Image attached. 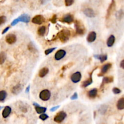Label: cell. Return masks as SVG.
<instances>
[{
  "label": "cell",
  "instance_id": "1",
  "mask_svg": "<svg viewBox=\"0 0 124 124\" xmlns=\"http://www.w3.org/2000/svg\"><path fill=\"white\" fill-rule=\"evenodd\" d=\"M70 36V31L67 29H63L60 32L58 33L57 37L59 38L62 42H66L69 39Z\"/></svg>",
  "mask_w": 124,
  "mask_h": 124
},
{
  "label": "cell",
  "instance_id": "2",
  "mask_svg": "<svg viewBox=\"0 0 124 124\" xmlns=\"http://www.w3.org/2000/svg\"><path fill=\"white\" fill-rule=\"evenodd\" d=\"M30 17L28 15L23 14L22 15L20 16H19L18 18L13 20V21L12 22V23H11V26H14L16 25L18 22H25V23H28V22L30 21Z\"/></svg>",
  "mask_w": 124,
  "mask_h": 124
},
{
  "label": "cell",
  "instance_id": "3",
  "mask_svg": "<svg viewBox=\"0 0 124 124\" xmlns=\"http://www.w3.org/2000/svg\"><path fill=\"white\" fill-rule=\"evenodd\" d=\"M75 29H76V33L79 35H84L85 31V28L84 27V25L81 23L79 21H76L75 22Z\"/></svg>",
  "mask_w": 124,
  "mask_h": 124
},
{
  "label": "cell",
  "instance_id": "4",
  "mask_svg": "<svg viewBox=\"0 0 124 124\" xmlns=\"http://www.w3.org/2000/svg\"><path fill=\"white\" fill-rule=\"evenodd\" d=\"M50 96H51V93L49 90L47 89L43 90L39 93V98L43 101H48L50 98Z\"/></svg>",
  "mask_w": 124,
  "mask_h": 124
},
{
  "label": "cell",
  "instance_id": "5",
  "mask_svg": "<svg viewBox=\"0 0 124 124\" xmlns=\"http://www.w3.org/2000/svg\"><path fill=\"white\" fill-rule=\"evenodd\" d=\"M67 117V114L64 111L57 113L54 118V121L57 123H61Z\"/></svg>",
  "mask_w": 124,
  "mask_h": 124
},
{
  "label": "cell",
  "instance_id": "6",
  "mask_svg": "<svg viewBox=\"0 0 124 124\" xmlns=\"http://www.w3.org/2000/svg\"><path fill=\"white\" fill-rule=\"evenodd\" d=\"M82 78V74L80 72H76L73 73L71 76L70 79L73 83H78L80 82Z\"/></svg>",
  "mask_w": 124,
  "mask_h": 124
},
{
  "label": "cell",
  "instance_id": "7",
  "mask_svg": "<svg viewBox=\"0 0 124 124\" xmlns=\"http://www.w3.org/2000/svg\"><path fill=\"white\" fill-rule=\"evenodd\" d=\"M45 21V19L43 16L42 15H36L31 20V22L35 24L41 25Z\"/></svg>",
  "mask_w": 124,
  "mask_h": 124
},
{
  "label": "cell",
  "instance_id": "8",
  "mask_svg": "<svg viewBox=\"0 0 124 124\" xmlns=\"http://www.w3.org/2000/svg\"><path fill=\"white\" fill-rule=\"evenodd\" d=\"M5 41L9 44H13L16 41V36L13 33H9L5 36Z\"/></svg>",
  "mask_w": 124,
  "mask_h": 124
},
{
  "label": "cell",
  "instance_id": "9",
  "mask_svg": "<svg viewBox=\"0 0 124 124\" xmlns=\"http://www.w3.org/2000/svg\"><path fill=\"white\" fill-rule=\"evenodd\" d=\"M66 55V52L63 49L59 50L56 52L55 55V59L56 61H60L61 59H63Z\"/></svg>",
  "mask_w": 124,
  "mask_h": 124
},
{
  "label": "cell",
  "instance_id": "10",
  "mask_svg": "<svg viewBox=\"0 0 124 124\" xmlns=\"http://www.w3.org/2000/svg\"><path fill=\"white\" fill-rule=\"evenodd\" d=\"M61 21L63 22H65V23L71 24L74 21V18H73V16L72 15L67 14L63 16Z\"/></svg>",
  "mask_w": 124,
  "mask_h": 124
},
{
  "label": "cell",
  "instance_id": "11",
  "mask_svg": "<svg viewBox=\"0 0 124 124\" xmlns=\"http://www.w3.org/2000/svg\"><path fill=\"white\" fill-rule=\"evenodd\" d=\"M22 89H23V86H22V85L18 84L12 88L11 92H12V93H13V94H15V95H17L19 93H21Z\"/></svg>",
  "mask_w": 124,
  "mask_h": 124
},
{
  "label": "cell",
  "instance_id": "12",
  "mask_svg": "<svg viewBox=\"0 0 124 124\" xmlns=\"http://www.w3.org/2000/svg\"><path fill=\"white\" fill-rule=\"evenodd\" d=\"M33 105L35 106V108L36 111L38 114H42L44 113L46 111H47V108L43 107H41L38 103H33Z\"/></svg>",
  "mask_w": 124,
  "mask_h": 124
},
{
  "label": "cell",
  "instance_id": "13",
  "mask_svg": "<svg viewBox=\"0 0 124 124\" xmlns=\"http://www.w3.org/2000/svg\"><path fill=\"white\" fill-rule=\"evenodd\" d=\"M96 33L95 31H91L88 35L87 37V41L89 43H92V42H93L96 40Z\"/></svg>",
  "mask_w": 124,
  "mask_h": 124
},
{
  "label": "cell",
  "instance_id": "14",
  "mask_svg": "<svg viewBox=\"0 0 124 124\" xmlns=\"http://www.w3.org/2000/svg\"><path fill=\"white\" fill-rule=\"evenodd\" d=\"M11 112H12V108L9 106H5L4 107V110H3L2 112V116H3V118H7L9 116V115L10 114Z\"/></svg>",
  "mask_w": 124,
  "mask_h": 124
},
{
  "label": "cell",
  "instance_id": "15",
  "mask_svg": "<svg viewBox=\"0 0 124 124\" xmlns=\"http://www.w3.org/2000/svg\"><path fill=\"white\" fill-rule=\"evenodd\" d=\"M84 14L88 18H93L95 16V13L92 9L90 8H87L83 11Z\"/></svg>",
  "mask_w": 124,
  "mask_h": 124
},
{
  "label": "cell",
  "instance_id": "16",
  "mask_svg": "<svg viewBox=\"0 0 124 124\" xmlns=\"http://www.w3.org/2000/svg\"><path fill=\"white\" fill-rule=\"evenodd\" d=\"M115 6H116V4H115V1L114 0H113L112 2H111V4L109 5V7L108 9V10H107V18L109 17L110 15H111V13L113 12V11L115 9Z\"/></svg>",
  "mask_w": 124,
  "mask_h": 124
},
{
  "label": "cell",
  "instance_id": "17",
  "mask_svg": "<svg viewBox=\"0 0 124 124\" xmlns=\"http://www.w3.org/2000/svg\"><path fill=\"white\" fill-rule=\"evenodd\" d=\"M98 91L97 88H93L88 92L87 96H88V98H91V99L95 98L98 94Z\"/></svg>",
  "mask_w": 124,
  "mask_h": 124
},
{
  "label": "cell",
  "instance_id": "18",
  "mask_svg": "<svg viewBox=\"0 0 124 124\" xmlns=\"http://www.w3.org/2000/svg\"><path fill=\"white\" fill-rule=\"evenodd\" d=\"M115 42V36L114 35H110L107 41V45L108 47H111Z\"/></svg>",
  "mask_w": 124,
  "mask_h": 124
},
{
  "label": "cell",
  "instance_id": "19",
  "mask_svg": "<svg viewBox=\"0 0 124 124\" xmlns=\"http://www.w3.org/2000/svg\"><path fill=\"white\" fill-rule=\"evenodd\" d=\"M111 67V64H110V63H107V64H105L102 66V68H101V74H103L105 73H107L109 69H110Z\"/></svg>",
  "mask_w": 124,
  "mask_h": 124
},
{
  "label": "cell",
  "instance_id": "20",
  "mask_svg": "<svg viewBox=\"0 0 124 124\" xmlns=\"http://www.w3.org/2000/svg\"><path fill=\"white\" fill-rule=\"evenodd\" d=\"M48 72H49V70L47 67H44L39 72V76L41 78L45 77L48 74Z\"/></svg>",
  "mask_w": 124,
  "mask_h": 124
},
{
  "label": "cell",
  "instance_id": "21",
  "mask_svg": "<svg viewBox=\"0 0 124 124\" xmlns=\"http://www.w3.org/2000/svg\"><path fill=\"white\" fill-rule=\"evenodd\" d=\"M117 108L118 110H122L124 109V98H121L119 99L117 103Z\"/></svg>",
  "mask_w": 124,
  "mask_h": 124
},
{
  "label": "cell",
  "instance_id": "22",
  "mask_svg": "<svg viewBox=\"0 0 124 124\" xmlns=\"http://www.w3.org/2000/svg\"><path fill=\"white\" fill-rule=\"evenodd\" d=\"M94 57H95V58H96V59L100 60V61H101V62H103L107 60L108 56H107V55H94Z\"/></svg>",
  "mask_w": 124,
  "mask_h": 124
},
{
  "label": "cell",
  "instance_id": "23",
  "mask_svg": "<svg viewBox=\"0 0 124 124\" xmlns=\"http://www.w3.org/2000/svg\"><path fill=\"white\" fill-rule=\"evenodd\" d=\"M92 82H93V79H92V78L90 77V78L88 79L86 81H84V82H82V87L83 88H85L89 86L90 85L92 84Z\"/></svg>",
  "mask_w": 124,
  "mask_h": 124
},
{
  "label": "cell",
  "instance_id": "24",
  "mask_svg": "<svg viewBox=\"0 0 124 124\" xmlns=\"http://www.w3.org/2000/svg\"><path fill=\"white\" fill-rule=\"evenodd\" d=\"M7 96V92H5V90L0 91V102H4L5 101V99H6Z\"/></svg>",
  "mask_w": 124,
  "mask_h": 124
},
{
  "label": "cell",
  "instance_id": "25",
  "mask_svg": "<svg viewBox=\"0 0 124 124\" xmlns=\"http://www.w3.org/2000/svg\"><path fill=\"white\" fill-rule=\"evenodd\" d=\"M46 32V28L45 26L40 27L38 30V34L39 35V36H41L44 35Z\"/></svg>",
  "mask_w": 124,
  "mask_h": 124
},
{
  "label": "cell",
  "instance_id": "26",
  "mask_svg": "<svg viewBox=\"0 0 124 124\" xmlns=\"http://www.w3.org/2000/svg\"><path fill=\"white\" fill-rule=\"evenodd\" d=\"M113 81V77H104L102 80V84H108V83H111Z\"/></svg>",
  "mask_w": 124,
  "mask_h": 124
},
{
  "label": "cell",
  "instance_id": "27",
  "mask_svg": "<svg viewBox=\"0 0 124 124\" xmlns=\"http://www.w3.org/2000/svg\"><path fill=\"white\" fill-rule=\"evenodd\" d=\"M6 59V55L4 52H0V65L3 64Z\"/></svg>",
  "mask_w": 124,
  "mask_h": 124
},
{
  "label": "cell",
  "instance_id": "28",
  "mask_svg": "<svg viewBox=\"0 0 124 124\" xmlns=\"http://www.w3.org/2000/svg\"><path fill=\"white\" fill-rule=\"evenodd\" d=\"M39 118L41 120H46V119H47L48 118V116L47 114L42 113V114H41Z\"/></svg>",
  "mask_w": 124,
  "mask_h": 124
},
{
  "label": "cell",
  "instance_id": "29",
  "mask_svg": "<svg viewBox=\"0 0 124 124\" xmlns=\"http://www.w3.org/2000/svg\"><path fill=\"white\" fill-rule=\"evenodd\" d=\"M55 49H56V47H53V48H48V49L46 50V51H45V54H46V55H49V54H50V53H52L53 52Z\"/></svg>",
  "mask_w": 124,
  "mask_h": 124
},
{
  "label": "cell",
  "instance_id": "30",
  "mask_svg": "<svg viewBox=\"0 0 124 124\" xmlns=\"http://www.w3.org/2000/svg\"><path fill=\"white\" fill-rule=\"evenodd\" d=\"M73 3H74V0H65V4L67 7L70 6Z\"/></svg>",
  "mask_w": 124,
  "mask_h": 124
},
{
  "label": "cell",
  "instance_id": "31",
  "mask_svg": "<svg viewBox=\"0 0 124 124\" xmlns=\"http://www.w3.org/2000/svg\"><path fill=\"white\" fill-rule=\"evenodd\" d=\"M6 21V17L5 16H0V26L5 23Z\"/></svg>",
  "mask_w": 124,
  "mask_h": 124
},
{
  "label": "cell",
  "instance_id": "32",
  "mask_svg": "<svg viewBox=\"0 0 124 124\" xmlns=\"http://www.w3.org/2000/svg\"><path fill=\"white\" fill-rule=\"evenodd\" d=\"M113 93H114V94H118L121 93V90L119 88H118L115 87L113 88Z\"/></svg>",
  "mask_w": 124,
  "mask_h": 124
},
{
  "label": "cell",
  "instance_id": "33",
  "mask_svg": "<svg viewBox=\"0 0 124 124\" xmlns=\"http://www.w3.org/2000/svg\"><path fill=\"white\" fill-rule=\"evenodd\" d=\"M78 93H74V94H73V95L71 96L70 99H72V100H76V99H78Z\"/></svg>",
  "mask_w": 124,
  "mask_h": 124
},
{
  "label": "cell",
  "instance_id": "34",
  "mask_svg": "<svg viewBox=\"0 0 124 124\" xmlns=\"http://www.w3.org/2000/svg\"><path fill=\"white\" fill-rule=\"evenodd\" d=\"M56 18H57V17H56V15H53V17L51 18V20H50V21H51V22L53 24L56 23Z\"/></svg>",
  "mask_w": 124,
  "mask_h": 124
},
{
  "label": "cell",
  "instance_id": "35",
  "mask_svg": "<svg viewBox=\"0 0 124 124\" xmlns=\"http://www.w3.org/2000/svg\"><path fill=\"white\" fill-rule=\"evenodd\" d=\"M9 29H10V27L9 26H8V27H5V29H4V30H3V31H2V34H4V33H5L7 32V31H8V30H9Z\"/></svg>",
  "mask_w": 124,
  "mask_h": 124
},
{
  "label": "cell",
  "instance_id": "36",
  "mask_svg": "<svg viewBox=\"0 0 124 124\" xmlns=\"http://www.w3.org/2000/svg\"><path fill=\"white\" fill-rule=\"evenodd\" d=\"M59 108V106H56V107H52L51 109H50V111H56L57 109H58Z\"/></svg>",
  "mask_w": 124,
  "mask_h": 124
},
{
  "label": "cell",
  "instance_id": "37",
  "mask_svg": "<svg viewBox=\"0 0 124 124\" xmlns=\"http://www.w3.org/2000/svg\"><path fill=\"white\" fill-rule=\"evenodd\" d=\"M50 0H40L41 3L42 4H46V3H48Z\"/></svg>",
  "mask_w": 124,
  "mask_h": 124
},
{
  "label": "cell",
  "instance_id": "38",
  "mask_svg": "<svg viewBox=\"0 0 124 124\" xmlns=\"http://www.w3.org/2000/svg\"><path fill=\"white\" fill-rule=\"evenodd\" d=\"M120 66L122 68H124V60H122L120 62Z\"/></svg>",
  "mask_w": 124,
  "mask_h": 124
},
{
  "label": "cell",
  "instance_id": "39",
  "mask_svg": "<svg viewBox=\"0 0 124 124\" xmlns=\"http://www.w3.org/2000/svg\"><path fill=\"white\" fill-rule=\"evenodd\" d=\"M29 90H30V86H28V87L26 88V92H29Z\"/></svg>",
  "mask_w": 124,
  "mask_h": 124
},
{
  "label": "cell",
  "instance_id": "40",
  "mask_svg": "<svg viewBox=\"0 0 124 124\" xmlns=\"http://www.w3.org/2000/svg\"><path fill=\"white\" fill-rule=\"evenodd\" d=\"M1 107H0V110H1Z\"/></svg>",
  "mask_w": 124,
  "mask_h": 124
}]
</instances>
